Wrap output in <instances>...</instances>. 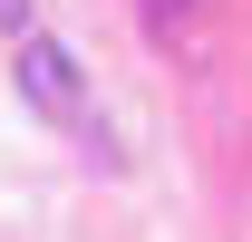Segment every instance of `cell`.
<instances>
[{
	"label": "cell",
	"mask_w": 252,
	"mask_h": 242,
	"mask_svg": "<svg viewBox=\"0 0 252 242\" xmlns=\"http://www.w3.org/2000/svg\"><path fill=\"white\" fill-rule=\"evenodd\" d=\"M20 88H30V107H39V117L88 126V88H78V59H68L59 39H20Z\"/></svg>",
	"instance_id": "cell-1"
},
{
	"label": "cell",
	"mask_w": 252,
	"mask_h": 242,
	"mask_svg": "<svg viewBox=\"0 0 252 242\" xmlns=\"http://www.w3.org/2000/svg\"><path fill=\"white\" fill-rule=\"evenodd\" d=\"M20 20H30V0H0V30H20Z\"/></svg>",
	"instance_id": "cell-3"
},
{
	"label": "cell",
	"mask_w": 252,
	"mask_h": 242,
	"mask_svg": "<svg viewBox=\"0 0 252 242\" xmlns=\"http://www.w3.org/2000/svg\"><path fill=\"white\" fill-rule=\"evenodd\" d=\"M136 20H146V39L165 59H194L204 49V0H136Z\"/></svg>",
	"instance_id": "cell-2"
}]
</instances>
